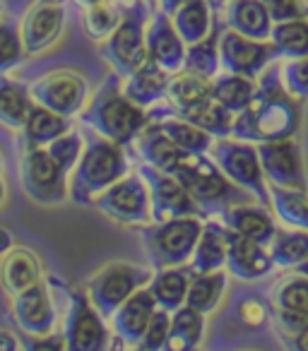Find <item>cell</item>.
Returning a JSON list of instances; mask_svg holds the SVG:
<instances>
[{"label":"cell","instance_id":"7c38bea8","mask_svg":"<svg viewBox=\"0 0 308 351\" xmlns=\"http://www.w3.org/2000/svg\"><path fill=\"white\" fill-rule=\"evenodd\" d=\"M32 101L51 108L65 118L80 116L87 104V80L75 70H54L29 87Z\"/></svg>","mask_w":308,"mask_h":351},{"label":"cell","instance_id":"ab89813d","mask_svg":"<svg viewBox=\"0 0 308 351\" xmlns=\"http://www.w3.org/2000/svg\"><path fill=\"white\" fill-rule=\"evenodd\" d=\"M270 41L277 46L282 58H306L308 56V17L274 25Z\"/></svg>","mask_w":308,"mask_h":351},{"label":"cell","instance_id":"f1b7e54d","mask_svg":"<svg viewBox=\"0 0 308 351\" xmlns=\"http://www.w3.org/2000/svg\"><path fill=\"white\" fill-rule=\"evenodd\" d=\"M22 130H25V149L46 147L70 130V118L60 116V113L51 111V108L34 101Z\"/></svg>","mask_w":308,"mask_h":351},{"label":"cell","instance_id":"b9f144b4","mask_svg":"<svg viewBox=\"0 0 308 351\" xmlns=\"http://www.w3.org/2000/svg\"><path fill=\"white\" fill-rule=\"evenodd\" d=\"M27 56L29 53L17 22L12 17H0V75L17 68Z\"/></svg>","mask_w":308,"mask_h":351},{"label":"cell","instance_id":"44dd1931","mask_svg":"<svg viewBox=\"0 0 308 351\" xmlns=\"http://www.w3.org/2000/svg\"><path fill=\"white\" fill-rule=\"evenodd\" d=\"M137 149V156H140L145 164L157 166L162 171H169L171 173L183 159H186V152L171 140V137L164 132V128L159 125L157 121H150L140 132L135 135L132 145Z\"/></svg>","mask_w":308,"mask_h":351},{"label":"cell","instance_id":"d590c367","mask_svg":"<svg viewBox=\"0 0 308 351\" xmlns=\"http://www.w3.org/2000/svg\"><path fill=\"white\" fill-rule=\"evenodd\" d=\"M29 97L32 94L25 84L12 82L0 75V123L12 130H22L32 108Z\"/></svg>","mask_w":308,"mask_h":351},{"label":"cell","instance_id":"484cf974","mask_svg":"<svg viewBox=\"0 0 308 351\" xmlns=\"http://www.w3.org/2000/svg\"><path fill=\"white\" fill-rule=\"evenodd\" d=\"M41 282V263L27 248H12L0 263V284L12 298Z\"/></svg>","mask_w":308,"mask_h":351},{"label":"cell","instance_id":"c3c4849f","mask_svg":"<svg viewBox=\"0 0 308 351\" xmlns=\"http://www.w3.org/2000/svg\"><path fill=\"white\" fill-rule=\"evenodd\" d=\"M25 349H68V344H65V335H44V337H27L25 339Z\"/></svg>","mask_w":308,"mask_h":351},{"label":"cell","instance_id":"5bb4252c","mask_svg":"<svg viewBox=\"0 0 308 351\" xmlns=\"http://www.w3.org/2000/svg\"><path fill=\"white\" fill-rule=\"evenodd\" d=\"M220 56L222 68L226 73L244 75V77L250 80H258L268 65H272L277 58H282L272 41L250 39V36L239 34V32L229 29V27L222 32Z\"/></svg>","mask_w":308,"mask_h":351},{"label":"cell","instance_id":"f546056e","mask_svg":"<svg viewBox=\"0 0 308 351\" xmlns=\"http://www.w3.org/2000/svg\"><path fill=\"white\" fill-rule=\"evenodd\" d=\"M174 27L181 34V39L188 46L202 41L212 32L215 25V10H212L210 0H186L181 8L171 15Z\"/></svg>","mask_w":308,"mask_h":351},{"label":"cell","instance_id":"f35d334b","mask_svg":"<svg viewBox=\"0 0 308 351\" xmlns=\"http://www.w3.org/2000/svg\"><path fill=\"white\" fill-rule=\"evenodd\" d=\"M270 195H272V210L284 224L308 231V191L270 186Z\"/></svg>","mask_w":308,"mask_h":351},{"label":"cell","instance_id":"03108f58","mask_svg":"<svg viewBox=\"0 0 308 351\" xmlns=\"http://www.w3.org/2000/svg\"><path fill=\"white\" fill-rule=\"evenodd\" d=\"M222 3H226V0H222Z\"/></svg>","mask_w":308,"mask_h":351},{"label":"cell","instance_id":"60d3db41","mask_svg":"<svg viewBox=\"0 0 308 351\" xmlns=\"http://www.w3.org/2000/svg\"><path fill=\"white\" fill-rule=\"evenodd\" d=\"M123 3L116 0H106V3H99V5L84 8V32L92 41H106L108 36L116 32V27L123 20Z\"/></svg>","mask_w":308,"mask_h":351},{"label":"cell","instance_id":"681fc988","mask_svg":"<svg viewBox=\"0 0 308 351\" xmlns=\"http://www.w3.org/2000/svg\"><path fill=\"white\" fill-rule=\"evenodd\" d=\"M265 317H268V313H265V308L260 306L258 301H246L244 306H241V320L246 322V325H263Z\"/></svg>","mask_w":308,"mask_h":351},{"label":"cell","instance_id":"7dc6e473","mask_svg":"<svg viewBox=\"0 0 308 351\" xmlns=\"http://www.w3.org/2000/svg\"><path fill=\"white\" fill-rule=\"evenodd\" d=\"M274 327H277L279 337L298 335V332L308 330V308H301V311L277 308L274 311Z\"/></svg>","mask_w":308,"mask_h":351},{"label":"cell","instance_id":"6da1fadb","mask_svg":"<svg viewBox=\"0 0 308 351\" xmlns=\"http://www.w3.org/2000/svg\"><path fill=\"white\" fill-rule=\"evenodd\" d=\"M301 128V101L289 94L279 65H268L258 80L250 106L234 118L231 137L246 142L292 140Z\"/></svg>","mask_w":308,"mask_h":351},{"label":"cell","instance_id":"680465c9","mask_svg":"<svg viewBox=\"0 0 308 351\" xmlns=\"http://www.w3.org/2000/svg\"><path fill=\"white\" fill-rule=\"evenodd\" d=\"M210 5H212V10H220V8H222V0H210Z\"/></svg>","mask_w":308,"mask_h":351},{"label":"cell","instance_id":"816d5d0a","mask_svg":"<svg viewBox=\"0 0 308 351\" xmlns=\"http://www.w3.org/2000/svg\"><path fill=\"white\" fill-rule=\"evenodd\" d=\"M20 346H22V344L17 341V337L12 335V332L0 330V351H17Z\"/></svg>","mask_w":308,"mask_h":351},{"label":"cell","instance_id":"3957f363","mask_svg":"<svg viewBox=\"0 0 308 351\" xmlns=\"http://www.w3.org/2000/svg\"><path fill=\"white\" fill-rule=\"evenodd\" d=\"M121 75L113 70L102 82L89 106L80 113V121L87 128H94L99 135L123 147H130L137 132L150 123V118H147V108L128 99L121 87Z\"/></svg>","mask_w":308,"mask_h":351},{"label":"cell","instance_id":"1f68e13d","mask_svg":"<svg viewBox=\"0 0 308 351\" xmlns=\"http://www.w3.org/2000/svg\"><path fill=\"white\" fill-rule=\"evenodd\" d=\"M212 99V80L196 75L191 70H178L169 77L167 84V101L171 104L176 111L181 108H191L198 104Z\"/></svg>","mask_w":308,"mask_h":351},{"label":"cell","instance_id":"9c48e42d","mask_svg":"<svg viewBox=\"0 0 308 351\" xmlns=\"http://www.w3.org/2000/svg\"><path fill=\"white\" fill-rule=\"evenodd\" d=\"M70 171L49 152V147L25 149L22 159V186L39 205H60L68 197Z\"/></svg>","mask_w":308,"mask_h":351},{"label":"cell","instance_id":"d4e9b609","mask_svg":"<svg viewBox=\"0 0 308 351\" xmlns=\"http://www.w3.org/2000/svg\"><path fill=\"white\" fill-rule=\"evenodd\" d=\"M162 113L183 118V121L202 128V130H207L215 137H231V128H234V113H231L226 106H222L215 97L198 104V106L181 108V111H176L171 104H169L167 108H152L147 116H162Z\"/></svg>","mask_w":308,"mask_h":351},{"label":"cell","instance_id":"4316f807","mask_svg":"<svg viewBox=\"0 0 308 351\" xmlns=\"http://www.w3.org/2000/svg\"><path fill=\"white\" fill-rule=\"evenodd\" d=\"M193 277H196V272L191 269V263L178 265V267L157 269L154 279L147 284V289L152 291V296H154L159 308H167L169 313H176L181 306H186Z\"/></svg>","mask_w":308,"mask_h":351},{"label":"cell","instance_id":"f6af8a7d","mask_svg":"<svg viewBox=\"0 0 308 351\" xmlns=\"http://www.w3.org/2000/svg\"><path fill=\"white\" fill-rule=\"evenodd\" d=\"M284 87L298 101L308 99V56L306 58H289V63L282 68Z\"/></svg>","mask_w":308,"mask_h":351},{"label":"cell","instance_id":"11a10c76","mask_svg":"<svg viewBox=\"0 0 308 351\" xmlns=\"http://www.w3.org/2000/svg\"><path fill=\"white\" fill-rule=\"evenodd\" d=\"M294 272L303 274V277H308V260H303V263H298L296 267H294Z\"/></svg>","mask_w":308,"mask_h":351},{"label":"cell","instance_id":"52a82bcc","mask_svg":"<svg viewBox=\"0 0 308 351\" xmlns=\"http://www.w3.org/2000/svg\"><path fill=\"white\" fill-rule=\"evenodd\" d=\"M157 269L132 263H108L87 282V296L104 317H111L137 289L147 287Z\"/></svg>","mask_w":308,"mask_h":351},{"label":"cell","instance_id":"836d02e7","mask_svg":"<svg viewBox=\"0 0 308 351\" xmlns=\"http://www.w3.org/2000/svg\"><path fill=\"white\" fill-rule=\"evenodd\" d=\"M255 92H258V80L244 77V75L226 73L217 75L212 80V97L222 106L229 108L234 116H239L241 111H246L250 106V101L255 99Z\"/></svg>","mask_w":308,"mask_h":351},{"label":"cell","instance_id":"277c9868","mask_svg":"<svg viewBox=\"0 0 308 351\" xmlns=\"http://www.w3.org/2000/svg\"><path fill=\"white\" fill-rule=\"evenodd\" d=\"M171 173L191 193L205 219L222 217L229 207L239 205V202H260L250 191L236 186L220 169V164L215 159H207L205 154H188Z\"/></svg>","mask_w":308,"mask_h":351},{"label":"cell","instance_id":"8d00e7d4","mask_svg":"<svg viewBox=\"0 0 308 351\" xmlns=\"http://www.w3.org/2000/svg\"><path fill=\"white\" fill-rule=\"evenodd\" d=\"M226 291V272L224 269H215V272H205V274H196L188 289V298L186 306L196 308L200 313H212L220 306L222 296Z\"/></svg>","mask_w":308,"mask_h":351},{"label":"cell","instance_id":"ba28073f","mask_svg":"<svg viewBox=\"0 0 308 351\" xmlns=\"http://www.w3.org/2000/svg\"><path fill=\"white\" fill-rule=\"evenodd\" d=\"M210 154L236 186L253 193L260 200V205L272 207V195H270V186L268 178H265L263 164H260L258 145L255 142L236 140V137L234 140L217 137Z\"/></svg>","mask_w":308,"mask_h":351},{"label":"cell","instance_id":"db71d44e","mask_svg":"<svg viewBox=\"0 0 308 351\" xmlns=\"http://www.w3.org/2000/svg\"><path fill=\"white\" fill-rule=\"evenodd\" d=\"M183 3H186V0H159V10H164L167 15H174Z\"/></svg>","mask_w":308,"mask_h":351},{"label":"cell","instance_id":"4dcf8cb0","mask_svg":"<svg viewBox=\"0 0 308 351\" xmlns=\"http://www.w3.org/2000/svg\"><path fill=\"white\" fill-rule=\"evenodd\" d=\"M226 25H222L215 17V25H212V32L198 44H191L186 51V63H183V70H191L196 75H202V77L215 80L220 75L222 68V56H220V39L222 32H224Z\"/></svg>","mask_w":308,"mask_h":351},{"label":"cell","instance_id":"83f0119b","mask_svg":"<svg viewBox=\"0 0 308 351\" xmlns=\"http://www.w3.org/2000/svg\"><path fill=\"white\" fill-rule=\"evenodd\" d=\"M222 267H226V224L207 217L205 229L191 258V269L196 274H205Z\"/></svg>","mask_w":308,"mask_h":351},{"label":"cell","instance_id":"e7e4bbea","mask_svg":"<svg viewBox=\"0 0 308 351\" xmlns=\"http://www.w3.org/2000/svg\"><path fill=\"white\" fill-rule=\"evenodd\" d=\"M0 15H3V0H0Z\"/></svg>","mask_w":308,"mask_h":351},{"label":"cell","instance_id":"30bf717a","mask_svg":"<svg viewBox=\"0 0 308 351\" xmlns=\"http://www.w3.org/2000/svg\"><path fill=\"white\" fill-rule=\"evenodd\" d=\"M92 207H97L108 219L126 226H142L152 221V202L150 188L140 173H132L113 183L104 193H99L92 200Z\"/></svg>","mask_w":308,"mask_h":351},{"label":"cell","instance_id":"603a6c76","mask_svg":"<svg viewBox=\"0 0 308 351\" xmlns=\"http://www.w3.org/2000/svg\"><path fill=\"white\" fill-rule=\"evenodd\" d=\"M229 229H234L236 234L246 236V239H253L263 245H270L277 234V224H274L272 215L265 205L260 202H239V205L229 207V210L222 215Z\"/></svg>","mask_w":308,"mask_h":351},{"label":"cell","instance_id":"6f0895ef","mask_svg":"<svg viewBox=\"0 0 308 351\" xmlns=\"http://www.w3.org/2000/svg\"><path fill=\"white\" fill-rule=\"evenodd\" d=\"M3 200H5V183L0 178V205H3Z\"/></svg>","mask_w":308,"mask_h":351},{"label":"cell","instance_id":"d6986e66","mask_svg":"<svg viewBox=\"0 0 308 351\" xmlns=\"http://www.w3.org/2000/svg\"><path fill=\"white\" fill-rule=\"evenodd\" d=\"M154 311H157V301H154L150 289L147 287L137 289V291L108 317V322H111V327H113V335L121 341H126L128 346L137 349V344H140L152 315H154Z\"/></svg>","mask_w":308,"mask_h":351},{"label":"cell","instance_id":"6125c7cd","mask_svg":"<svg viewBox=\"0 0 308 351\" xmlns=\"http://www.w3.org/2000/svg\"><path fill=\"white\" fill-rule=\"evenodd\" d=\"M116 3H123V5H130L132 0H116Z\"/></svg>","mask_w":308,"mask_h":351},{"label":"cell","instance_id":"94428289","mask_svg":"<svg viewBox=\"0 0 308 351\" xmlns=\"http://www.w3.org/2000/svg\"><path fill=\"white\" fill-rule=\"evenodd\" d=\"M39 3H54V5H63L65 0H39Z\"/></svg>","mask_w":308,"mask_h":351},{"label":"cell","instance_id":"ffe728a7","mask_svg":"<svg viewBox=\"0 0 308 351\" xmlns=\"http://www.w3.org/2000/svg\"><path fill=\"white\" fill-rule=\"evenodd\" d=\"M65 27V8L54 3H36L29 8L22 22V39H25L27 53L36 56L54 46Z\"/></svg>","mask_w":308,"mask_h":351},{"label":"cell","instance_id":"7a4b0ae2","mask_svg":"<svg viewBox=\"0 0 308 351\" xmlns=\"http://www.w3.org/2000/svg\"><path fill=\"white\" fill-rule=\"evenodd\" d=\"M84 149L70 176V197L80 205H92V200L126 178L130 171V161L126 156L128 147L99 135L94 128L82 132Z\"/></svg>","mask_w":308,"mask_h":351},{"label":"cell","instance_id":"91938a15","mask_svg":"<svg viewBox=\"0 0 308 351\" xmlns=\"http://www.w3.org/2000/svg\"><path fill=\"white\" fill-rule=\"evenodd\" d=\"M145 3L152 8V10H157V3H159V0H145Z\"/></svg>","mask_w":308,"mask_h":351},{"label":"cell","instance_id":"cb8c5ba5","mask_svg":"<svg viewBox=\"0 0 308 351\" xmlns=\"http://www.w3.org/2000/svg\"><path fill=\"white\" fill-rule=\"evenodd\" d=\"M169 77H171V73H167V70L154 60V56H150L142 68H137L130 77H126L123 92H126L128 99L135 101L137 106L150 108L162 101V99H167Z\"/></svg>","mask_w":308,"mask_h":351},{"label":"cell","instance_id":"9f6ffc18","mask_svg":"<svg viewBox=\"0 0 308 351\" xmlns=\"http://www.w3.org/2000/svg\"><path fill=\"white\" fill-rule=\"evenodd\" d=\"M75 3L82 8H92V5H99V3H106V0H75Z\"/></svg>","mask_w":308,"mask_h":351},{"label":"cell","instance_id":"4fadbf2b","mask_svg":"<svg viewBox=\"0 0 308 351\" xmlns=\"http://www.w3.org/2000/svg\"><path fill=\"white\" fill-rule=\"evenodd\" d=\"M63 335L70 351H102L108 346L106 317L97 311L87 293L68 291V315H65Z\"/></svg>","mask_w":308,"mask_h":351},{"label":"cell","instance_id":"d6a6232c","mask_svg":"<svg viewBox=\"0 0 308 351\" xmlns=\"http://www.w3.org/2000/svg\"><path fill=\"white\" fill-rule=\"evenodd\" d=\"M205 335V313L191 306H181L171 313V330L164 349L169 351H193Z\"/></svg>","mask_w":308,"mask_h":351},{"label":"cell","instance_id":"be15d7a7","mask_svg":"<svg viewBox=\"0 0 308 351\" xmlns=\"http://www.w3.org/2000/svg\"><path fill=\"white\" fill-rule=\"evenodd\" d=\"M0 173H3V156H0Z\"/></svg>","mask_w":308,"mask_h":351},{"label":"cell","instance_id":"5b68a950","mask_svg":"<svg viewBox=\"0 0 308 351\" xmlns=\"http://www.w3.org/2000/svg\"><path fill=\"white\" fill-rule=\"evenodd\" d=\"M145 245L147 260L154 269L188 265L205 229L202 217H178L169 221H150L135 226Z\"/></svg>","mask_w":308,"mask_h":351},{"label":"cell","instance_id":"7bdbcfd3","mask_svg":"<svg viewBox=\"0 0 308 351\" xmlns=\"http://www.w3.org/2000/svg\"><path fill=\"white\" fill-rule=\"evenodd\" d=\"M274 308H287V311H301L308 308V277L294 274L289 279H282L272 293Z\"/></svg>","mask_w":308,"mask_h":351},{"label":"cell","instance_id":"f907efd6","mask_svg":"<svg viewBox=\"0 0 308 351\" xmlns=\"http://www.w3.org/2000/svg\"><path fill=\"white\" fill-rule=\"evenodd\" d=\"M284 341L287 349H294V351H308V330L298 332V335H289V337H279Z\"/></svg>","mask_w":308,"mask_h":351},{"label":"cell","instance_id":"e0dca14e","mask_svg":"<svg viewBox=\"0 0 308 351\" xmlns=\"http://www.w3.org/2000/svg\"><path fill=\"white\" fill-rule=\"evenodd\" d=\"M12 315H15L17 327H20L25 335H32V337L54 335L56 306L49 293V284L41 279L39 284H34L32 289L22 291L20 296H15Z\"/></svg>","mask_w":308,"mask_h":351},{"label":"cell","instance_id":"f5cc1de1","mask_svg":"<svg viewBox=\"0 0 308 351\" xmlns=\"http://www.w3.org/2000/svg\"><path fill=\"white\" fill-rule=\"evenodd\" d=\"M10 250H12V234L5 226H0V258L5 253H10Z\"/></svg>","mask_w":308,"mask_h":351},{"label":"cell","instance_id":"ee69618b","mask_svg":"<svg viewBox=\"0 0 308 351\" xmlns=\"http://www.w3.org/2000/svg\"><path fill=\"white\" fill-rule=\"evenodd\" d=\"M169 330H171V313H169L167 308L157 306V311H154V315H152V320H150V325H147L137 349H142V351L164 349V346H167V339H169Z\"/></svg>","mask_w":308,"mask_h":351},{"label":"cell","instance_id":"74e56055","mask_svg":"<svg viewBox=\"0 0 308 351\" xmlns=\"http://www.w3.org/2000/svg\"><path fill=\"white\" fill-rule=\"evenodd\" d=\"M270 255L282 269H294L298 263L308 260V231L306 229H277Z\"/></svg>","mask_w":308,"mask_h":351},{"label":"cell","instance_id":"8fae6325","mask_svg":"<svg viewBox=\"0 0 308 351\" xmlns=\"http://www.w3.org/2000/svg\"><path fill=\"white\" fill-rule=\"evenodd\" d=\"M137 173L145 178L150 188V202H152V221H169L178 217H202V210L191 197V193L183 188V183L176 176L162 171L157 166L145 164L137 166Z\"/></svg>","mask_w":308,"mask_h":351},{"label":"cell","instance_id":"8992f818","mask_svg":"<svg viewBox=\"0 0 308 351\" xmlns=\"http://www.w3.org/2000/svg\"><path fill=\"white\" fill-rule=\"evenodd\" d=\"M152 15L154 10L145 0H132L123 10V20L116 32L102 44V56L121 77H130L152 56L147 49V25Z\"/></svg>","mask_w":308,"mask_h":351},{"label":"cell","instance_id":"7402d4cb","mask_svg":"<svg viewBox=\"0 0 308 351\" xmlns=\"http://www.w3.org/2000/svg\"><path fill=\"white\" fill-rule=\"evenodd\" d=\"M224 25L250 39L270 41L274 22L263 0H226Z\"/></svg>","mask_w":308,"mask_h":351},{"label":"cell","instance_id":"e575fe53","mask_svg":"<svg viewBox=\"0 0 308 351\" xmlns=\"http://www.w3.org/2000/svg\"><path fill=\"white\" fill-rule=\"evenodd\" d=\"M150 121H157L159 125L164 128L169 137L181 147L186 154H207L215 145V135H210L202 128L193 125V123L183 121L178 116H169V113H162V116H147Z\"/></svg>","mask_w":308,"mask_h":351},{"label":"cell","instance_id":"ac0fdd59","mask_svg":"<svg viewBox=\"0 0 308 351\" xmlns=\"http://www.w3.org/2000/svg\"><path fill=\"white\" fill-rule=\"evenodd\" d=\"M147 49H150L154 60H157L167 73L174 75V73H178V70H183L188 44L176 32L171 15H167L164 10L154 12L150 25H147Z\"/></svg>","mask_w":308,"mask_h":351},{"label":"cell","instance_id":"2e32d148","mask_svg":"<svg viewBox=\"0 0 308 351\" xmlns=\"http://www.w3.org/2000/svg\"><path fill=\"white\" fill-rule=\"evenodd\" d=\"M272 267L277 265H274L268 245L246 239L226 226V269L229 274L244 279V282H255V279L268 277Z\"/></svg>","mask_w":308,"mask_h":351},{"label":"cell","instance_id":"bcb514c9","mask_svg":"<svg viewBox=\"0 0 308 351\" xmlns=\"http://www.w3.org/2000/svg\"><path fill=\"white\" fill-rule=\"evenodd\" d=\"M263 3H265V8H268V12H270V17H272L274 25L308 17V3L306 0H263Z\"/></svg>","mask_w":308,"mask_h":351},{"label":"cell","instance_id":"9a60e30c","mask_svg":"<svg viewBox=\"0 0 308 351\" xmlns=\"http://www.w3.org/2000/svg\"><path fill=\"white\" fill-rule=\"evenodd\" d=\"M260 164H263L265 178L270 186L294 188V191H308L306 171H303L301 147L292 140L260 142L258 145Z\"/></svg>","mask_w":308,"mask_h":351}]
</instances>
